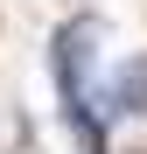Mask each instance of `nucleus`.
Instances as JSON below:
<instances>
[{
	"label": "nucleus",
	"mask_w": 147,
	"mask_h": 154,
	"mask_svg": "<svg viewBox=\"0 0 147 154\" xmlns=\"http://www.w3.org/2000/svg\"><path fill=\"white\" fill-rule=\"evenodd\" d=\"M112 112H147V56H140V63H119V77H112Z\"/></svg>",
	"instance_id": "1"
}]
</instances>
